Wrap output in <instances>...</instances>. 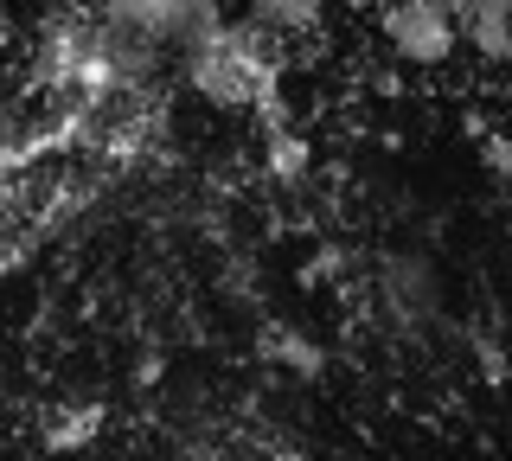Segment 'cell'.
<instances>
[{"instance_id":"cell-1","label":"cell","mask_w":512,"mask_h":461,"mask_svg":"<svg viewBox=\"0 0 512 461\" xmlns=\"http://www.w3.org/2000/svg\"><path fill=\"white\" fill-rule=\"evenodd\" d=\"M391 39L404 45L416 65H436V58L455 52L461 26H455V13H448L442 0H410V7H397V13H391Z\"/></svg>"}]
</instances>
